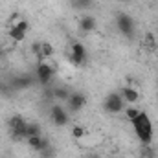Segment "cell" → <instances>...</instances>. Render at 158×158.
I'll use <instances>...</instances> for the list:
<instances>
[{
    "label": "cell",
    "instance_id": "6da1fadb",
    "mask_svg": "<svg viewBox=\"0 0 158 158\" xmlns=\"http://www.w3.org/2000/svg\"><path fill=\"white\" fill-rule=\"evenodd\" d=\"M131 123L134 127V132H136L138 140L143 145H151V142H153V123H151L149 116L145 112H140L138 118L134 121H131Z\"/></svg>",
    "mask_w": 158,
    "mask_h": 158
},
{
    "label": "cell",
    "instance_id": "7a4b0ae2",
    "mask_svg": "<svg viewBox=\"0 0 158 158\" xmlns=\"http://www.w3.org/2000/svg\"><path fill=\"white\" fill-rule=\"evenodd\" d=\"M26 125H28V121L20 114H15V116H11L7 119V127L11 131L13 140H24L26 138Z\"/></svg>",
    "mask_w": 158,
    "mask_h": 158
},
{
    "label": "cell",
    "instance_id": "3957f363",
    "mask_svg": "<svg viewBox=\"0 0 158 158\" xmlns=\"http://www.w3.org/2000/svg\"><path fill=\"white\" fill-rule=\"evenodd\" d=\"M103 109L110 114H118V112H123L125 110V101L121 98V94H116V92H110L105 101H103Z\"/></svg>",
    "mask_w": 158,
    "mask_h": 158
},
{
    "label": "cell",
    "instance_id": "277c9868",
    "mask_svg": "<svg viewBox=\"0 0 158 158\" xmlns=\"http://www.w3.org/2000/svg\"><path fill=\"white\" fill-rule=\"evenodd\" d=\"M116 26H118V30L125 37H132V33H134V20L129 15L119 13L118 19H116Z\"/></svg>",
    "mask_w": 158,
    "mask_h": 158
},
{
    "label": "cell",
    "instance_id": "5b68a950",
    "mask_svg": "<svg viewBox=\"0 0 158 158\" xmlns=\"http://www.w3.org/2000/svg\"><path fill=\"white\" fill-rule=\"evenodd\" d=\"M35 77L39 79L40 85H48L52 79H53V68L48 64V63H42L40 61L35 68Z\"/></svg>",
    "mask_w": 158,
    "mask_h": 158
},
{
    "label": "cell",
    "instance_id": "8992f818",
    "mask_svg": "<svg viewBox=\"0 0 158 158\" xmlns=\"http://www.w3.org/2000/svg\"><path fill=\"white\" fill-rule=\"evenodd\" d=\"M50 118L52 121L57 125V127H64L66 123H68V112L61 107V105H53L52 109H50Z\"/></svg>",
    "mask_w": 158,
    "mask_h": 158
},
{
    "label": "cell",
    "instance_id": "52a82bcc",
    "mask_svg": "<svg viewBox=\"0 0 158 158\" xmlns=\"http://www.w3.org/2000/svg\"><path fill=\"white\" fill-rule=\"evenodd\" d=\"M70 59L74 64H85L86 63V48L81 44V42H74L72 48H70Z\"/></svg>",
    "mask_w": 158,
    "mask_h": 158
},
{
    "label": "cell",
    "instance_id": "ba28073f",
    "mask_svg": "<svg viewBox=\"0 0 158 158\" xmlns=\"http://www.w3.org/2000/svg\"><path fill=\"white\" fill-rule=\"evenodd\" d=\"M66 103H68V110H70V112H77V110H81V109L85 107L86 98H85V94L76 92V94H70V98H68Z\"/></svg>",
    "mask_w": 158,
    "mask_h": 158
},
{
    "label": "cell",
    "instance_id": "9c48e42d",
    "mask_svg": "<svg viewBox=\"0 0 158 158\" xmlns=\"http://www.w3.org/2000/svg\"><path fill=\"white\" fill-rule=\"evenodd\" d=\"M119 94H121L123 101H127V103H131V105L138 103V99H140V94H138V90H136V88H132V86H123Z\"/></svg>",
    "mask_w": 158,
    "mask_h": 158
},
{
    "label": "cell",
    "instance_id": "30bf717a",
    "mask_svg": "<svg viewBox=\"0 0 158 158\" xmlns=\"http://www.w3.org/2000/svg\"><path fill=\"white\" fill-rule=\"evenodd\" d=\"M96 26H98V22H96V19L90 17V15H86V17H83V19L79 20V28H81V31H85V33L94 31Z\"/></svg>",
    "mask_w": 158,
    "mask_h": 158
},
{
    "label": "cell",
    "instance_id": "8fae6325",
    "mask_svg": "<svg viewBox=\"0 0 158 158\" xmlns=\"http://www.w3.org/2000/svg\"><path fill=\"white\" fill-rule=\"evenodd\" d=\"M7 35H9L13 40L20 42V40H24V37H26V31L20 30L19 26H9V28H7Z\"/></svg>",
    "mask_w": 158,
    "mask_h": 158
},
{
    "label": "cell",
    "instance_id": "7c38bea8",
    "mask_svg": "<svg viewBox=\"0 0 158 158\" xmlns=\"http://www.w3.org/2000/svg\"><path fill=\"white\" fill-rule=\"evenodd\" d=\"M30 136H42L39 123H35V121H28V125H26V138H30Z\"/></svg>",
    "mask_w": 158,
    "mask_h": 158
},
{
    "label": "cell",
    "instance_id": "4fadbf2b",
    "mask_svg": "<svg viewBox=\"0 0 158 158\" xmlns=\"http://www.w3.org/2000/svg\"><path fill=\"white\" fill-rule=\"evenodd\" d=\"M52 94H53V98H57V99H61V101H68V98H70V90H68V88H63V86L53 88Z\"/></svg>",
    "mask_w": 158,
    "mask_h": 158
},
{
    "label": "cell",
    "instance_id": "5bb4252c",
    "mask_svg": "<svg viewBox=\"0 0 158 158\" xmlns=\"http://www.w3.org/2000/svg\"><path fill=\"white\" fill-rule=\"evenodd\" d=\"M123 112H125V116H127V119H129V121H134V119L138 118V114H140L142 110H140L138 107H125V110H123Z\"/></svg>",
    "mask_w": 158,
    "mask_h": 158
},
{
    "label": "cell",
    "instance_id": "9a60e30c",
    "mask_svg": "<svg viewBox=\"0 0 158 158\" xmlns=\"http://www.w3.org/2000/svg\"><path fill=\"white\" fill-rule=\"evenodd\" d=\"M31 83H33V79H31V76H28V74H24V76H20V77L17 79V86H20V88H26Z\"/></svg>",
    "mask_w": 158,
    "mask_h": 158
},
{
    "label": "cell",
    "instance_id": "2e32d148",
    "mask_svg": "<svg viewBox=\"0 0 158 158\" xmlns=\"http://www.w3.org/2000/svg\"><path fill=\"white\" fill-rule=\"evenodd\" d=\"M52 53H53V46H52V44H48V42H42V59L50 57Z\"/></svg>",
    "mask_w": 158,
    "mask_h": 158
},
{
    "label": "cell",
    "instance_id": "e0dca14e",
    "mask_svg": "<svg viewBox=\"0 0 158 158\" xmlns=\"http://www.w3.org/2000/svg\"><path fill=\"white\" fill-rule=\"evenodd\" d=\"M83 136H85V131H83V127H74V129H72V138H76V140H81V138H83Z\"/></svg>",
    "mask_w": 158,
    "mask_h": 158
},
{
    "label": "cell",
    "instance_id": "ac0fdd59",
    "mask_svg": "<svg viewBox=\"0 0 158 158\" xmlns=\"http://www.w3.org/2000/svg\"><path fill=\"white\" fill-rule=\"evenodd\" d=\"M31 50H33V53L42 59V42H33V46H31Z\"/></svg>",
    "mask_w": 158,
    "mask_h": 158
},
{
    "label": "cell",
    "instance_id": "d6986e66",
    "mask_svg": "<svg viewBox=\"0 0 158 158\" xmlns=\"http://www.w3.org/2000/svg\"><path fill=\"white\" fill-rule=\"evenodd\" d=\"M90 0H74V6L76 7H88Z\"/></svg>",
    "mask_w": 158,
    "mask_h": 158
},
{
    "label": "cell",
    "instance_id": "ffe728a7",
    "mask_svg": "<svg viewBox=\"0 0 158 158\" xmlns=\"http://www.w3.org/2000/svg\"><path fill=\"white\" fill-rule=\"evenodd\" d=\"M145 42H147L149 46H155V37H153L151 33H147V37H145Z\"/></svg>",
    "mask_w": 158,
    "mask_h": 158
},
{
    "label": "cell",
    "instance_id": "44dd1931",
    "mask_svg": "<svg viewBox=\"0 0 158 158\" xmlns=\"http://www.w3.org/2000/svg\"><path fill=\"white\" fill-rule=\"evenodd\" d=\"M0 53H2V46H0Z\"/></svg>",
    "mask_w": 158,
    "mask_h": 158
},
{
    "label": "cell",
    "instance_id": "7402d4cb",
    "mask_svg": "<svg viewBox=\"0 0 158 158\" xmlns=\"http://www.w3.org/2000/svg\"><path fill=\"white\" fill-rule=\"evenodd\" d=\"M123 2H129V0H123Z\"/></svg>",
    "mask_w": 158,
    "mask_h": 158
},
{
    "label": "cell",
    "instance_id": "603a6c76",
    "mask_svg": "<svg viewBox=\"0 0 158 158\" xmlns=\"http://www.w3.org/2000/svg\"><path fill=\"white\" fill-rule=\"evenodd\" d=\"M0 158H4V156H0Z\"/></svg>",
    "mask_w": 158,
    "mask_h": 158
},
{
    "label": "cell",
    "instance_id": "cb8c5ba5",
    "mask_svg": "<svg viewBox=\"0 0 158 158\" xmlns=\"http://www.w3.org/2000/svg\"><path fill=\"white\" fill-rule=\"evenodd\" d=\"M143 158H145V156H143Z\"/></svg>",
    "mask_w": 158,
    "mask_h": 158
}]
</instances>
